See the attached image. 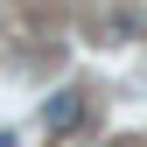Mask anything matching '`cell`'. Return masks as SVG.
<instances>
[{
  "instance_id": "cell-1",
  "label": "cell",
  "mask_w": 147,
  "mask_h": 147,
  "mask_svg": "<svg viewBox=\"0 0 147 147\" xmlns=\"http://www.w3.org/2000/svg\"><path fill=\"white\" fill-rule=\"evenodd\" d=\"M77 119H84V91H56L42 105V133H77Z\"/></svg>"
}]
</instances>
